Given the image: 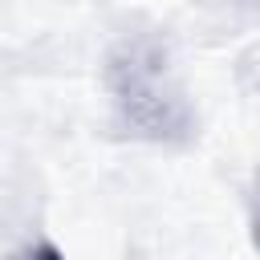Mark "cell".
I'll use <instances>...</instances> for the list:
<instances>
[{
  "label": "cell",
  "instance_id": "cell-1",
  "mask_svg": "<svg viewBox=\"0 0 260 260\" xmlns=\"http://www.w3.org/2000/svg\"><path fill=\"white\" fill-rule=\"evenodd\" d=\"M106 89L114 118L142 142H187L195 114L167 41L154 32H130L106 61Z\"/></svg>",
  "mask_w": 260,
  "mask_h": 260
},
{
  "label": "cell",
  "instance_id": "cell-2",
  "mask_svg": "<svg viewBox=\"0 0 260 260\" xmlns=\"http://www.w3.org/2000/svg\"><path fill=\"white\" fill-rule=\"evenodd\" d=\"M16 260H65V256H61V248H53L49 240H41V244H28Z\"/></svg>",
  "mask_w": 260,
  "mask_h": 260
},
{
  "label": "cell",
  "instance_id": "cell-3",
  "mask_svg": "<svg viewBox=\"0 0 260 260\" xmlns=\"http://www.w3.org/2000/svg\"><path fill=\"white\" fill-rule=\"evenodd\" d=\"M252 240H256V248H260V199H256V215H252Z\"/></svg>",
  "mask_w": 260,
  "mask_h": 260
}]
</instances>
